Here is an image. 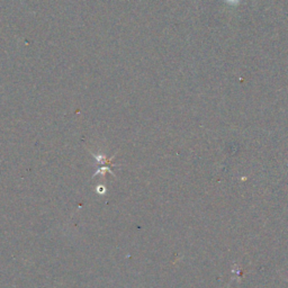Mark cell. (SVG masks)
I'll list each match as a JSON object with an SVG mask.
<instances>
[{"instance_id": "1", "label": "cell", "mask_w": 288, "mask_h": 288, "mask_svg": "<svg viewBox=\"0 0 288 288\" xmlns=\"http://www.w3.org/2000/svg\"><path fill=\"white\" fill-rule=\"evenodd\" d=\"M229 3H232V5H236L237 2H239V0H227Z\"/></svg>"}]
</instances>
